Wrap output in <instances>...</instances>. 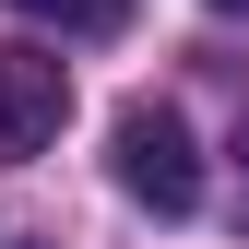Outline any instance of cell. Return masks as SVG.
<instances>
[{
  "label": "cell",
  "instance_id": "4",
  "mask_svg": "<svg viewBox=\"0 0 249 249\" xmlns=\"http://www.w3.org/2000/svg\"><path fill=\"white\" fill-rule=\"evenodd\" d=\"M237 178H249V119H237Z\"/></svg>",
  "mask_w": 249,
  "mask_h": 249
},
{
  "label": "cell",
  "instance_id": "5",
  "mask_svg": "<svg viewBox=\"0 0 249 249\" xmlns=\"http://www.w3.org/2000/svg\"><path fill=\"white\" fill-rule=\"evenodd\" d=\"M213 12H249V0H213Z\"/></svg>",
  "mask_w": 249,
  "mask_h": 249
},
{
  "label": "cell",
  "instance_id": "2",
  "mask_svg": "<svg viewBox=\"0 0 249 249\" xmlns=\"http://www.w3.org/2000/svg\"><path fill=\"white\" fill-rule=\"evenodd\" d=\"M71 119V71L48 48H0V154H48Z\"/></svg>",
  "mask_w": 249,
  "mask_h": 249
},
{
  "label": "cell",
  "instance_id": "3",
  "mask_svg": "<svg viewBox=\"0 0 249 249\" xmlns=\"http://www.w3.org/2000/svg\"><path fill=\"white\" fill-rule=\"evenodd\" d=\"M12 12L59 24V36H119V24H131V0H12Z\"/></svg>",
  "mask_w": 249,
  "mask_h": 249
},
{
  "label": "cell",
  "instance_id": "1",
  "mask_svg": "<svg viewBox=\"0 0 249 249\" xmlns=\"http://www.w3.org/2000/svg\"><path fill=\"white\" fill-rule=\"evenodd\" d=\"M119 190L142 213H190L202 202V142L178 107H119Z\"/></svg>",
  "mask_w": 249,
  "mask_h": 249
}]
</instances>
